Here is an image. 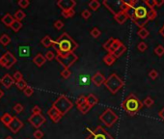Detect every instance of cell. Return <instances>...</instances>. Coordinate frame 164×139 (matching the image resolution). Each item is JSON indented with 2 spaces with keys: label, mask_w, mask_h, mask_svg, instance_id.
<instances>
[{
  "label": "cell",
  "mask_w": 164,
  "mask_h": 139,
  "mask_svg": "<svg viewBox=\"0 0 164 139\" xmlns=\"http://www.w3.org/2000/svg\"><path fill=\"white\" fill-rule=\"evenodd\" d=\"M5 139H14L12 136H8V137H6V138H5Z\"/></svg>",
  "instance_id": "cell-58"
},
{
  "label": "cell",
  "mask_w": 164,
  "mask_h": 139,
  "mask_svg": "<svg viewBox=\"0 0 164 139\" xmlns=\"http://www.w3.org/2000/svg\"><path fill=\"white\" fill-rule=\"evenodd\" d=\"M115 61H116V58L113 56V54H111V53L106 54L105 56L103 57V62L107 66H112L113 64L115 63Z\"/></svg>",
  "instance_id": "cell-24"
},
{
  "label": "cell",
  "mask_w": 164,
  "mask_h": 139,
  "mask_svg": "<svg viewBox=\"0 0 164 139\" xmlns=\"http://www.w3.org/2000/svg\"><path fill=\"white\" fill-rule=\"evenodd\" d=\"M124 2H125V1H107V0H104V1L103 2V4L110 11L113 15L115 16L116 15L115 9H117L118 13L122 12L123 6H124Z\"/></svg>",
  "instance_id": "cell-9"
},
{
  "label": "cell",
  "mask_w": 164,
  "mask_h": 139,
  "mask_svg": "<svg viewBox=\"0 0 164 139\" xmlns=\"http://www.w3.org/2000/svg\"><path fill=\"white\" fill-rule=\"evenodd\" d=\"M44 58H46V60H47V61H52L55 58V53L51 50H48L46 53V55H44Z\"/></svg>",
  "instance_id": "cell-43"
},
{
  "label": "cell",
  "mask_w": 164,
  "mask_h": 139,
  "mask_svg": "<svg viewBox=\"0 0 164 139\" xmlns=\"http://www.w3.org/2000/svg\"><path fill=\"white\" fill-rule=\"evenodd\" d=\"M16 63V58L9 51H7L3 56L0 57V66L4 67L6 69H11Z\"/></svg>",
  "instance_id": "cell-8"
},
{
  "label": "cell",
  "mask_w": 164,
  "mask_h": 139,
  "mask_svg": "<svg viewBox=\"0 0 164 139\" xmlns=\"http://www.w3.org/2000/svg\"><path fill=\"white\" fill-rule=\"evenodd\" d=\"M52 47L55 49L57 55H65L75 52V50L78 47V43L68 33L64 32L57 40L54 41Z\"/></svg>",
  "instance_id": "cell-1"
},
{
  "label": "cell",
  "mask_w": 164,
  "mask_h": 139,
  "mask_svg": "<svg viewBox=\"0 0 164 139\" xmlns=\"http://www.w3.org/2000/svg\"><path fill=\"white\" fill-rule=\"evenodd\" d=\"M86 103H87V104L89 105L90 107H94L96 104H98V103H99V99L96 97L94 94H90V95H88L87 97H86Z\"/></svg>",
  "instance_id": "cell-18"
},
{
  "label": "cell",
  "mask_w": 164,
  "mask_h": 139,
  "mask_svg": "<svg viewBox=\"0 0 164 139\" xmlns=\"http://www.w3.org/2000/svg\"><path fill=\"white\" fill-rule=\"evenodd\" d=\"M31 112H32V115H37V114H42V109L41 107L39 106V105H35L32 110H31Z\"/></svg>",
  "instance_id": "cell-50"
},
{
  "label": "cell",
  "mask_w": 164,
  "mask_h": 139,
  "mask_svg": "<svg viewBox=\"0 0 164 139\" xmlns=\"http://www.w3.org/2000/svg\"><path fill=\"white\" fill-rule=\"evenodd\" d=\"M77 108H78V110L80 111V112H81L82 114H86V113H88L89 111H90V109H91V107H90L89 105L87 104V103H84L83 104H81L80 106H78Z\"/></svg>",
  "instance_id": "cell-31"
},
{
  "label": "cell",
  "mask_w": 164,
  "mask_h": 139,
  "mask_svg": "<svg viewBox=\"0 0 164 139\" xmlns=\"http://www.w3.org/2000/svg\"><path fill=\"white\" fill-rule=\"evenodd\" d=\"M55 58L57 60V62H59L64 67V69H70L78 59L77 55L75 54V52H71L65 55H56Z\"/></svg>",
  "instance_id": "cell-6"
},
{
  "label": "cell",
  "mask_w": 164,
  "mask_h": 139,
  "mask_svg": "<svg viewBox=\"0 0 164 139\" xmlns=\"http://www.w3.org/2000/svg\"><path fill=\"white\" fill-rule=\"evenodd\" d=\"M25 16H26V14L23 12V11H22V10H19V11H16V12L15 13L14 19H15V20L21 21L22 19H24Z\"/></svg>",
  "instance_id": "cell-26"
},
{
  "label": "cell",
  "mask_w": 164,
  "mask_h": 139,
  "mask_svg": "<svg viewBox=\"0 0 164 139\" xmlns=\"http://www.w3.org/2000/svg\"><path fill=\"white\" fill-rule=\"evenodd\" d=\"M142 103H143V105H146L147 107H152V105H154V103H155V101L151 97H147Z\"/></svg>",
  "instance_id": "cell-35"
},
{
  "label": "cell",
  "mask_w": 164,
  "mask_h": 139,
  "mask_svg": "<svg viewBox=\"0 0 164 139\" xmlns=\"http://www.w3.org/2000/svg\"><path fill=\"white\" fill-rule=\"evenodd\" d=\"M72 73H71V71L69 69H64L63 71H61V76L63 77V78L65 79H68L69 77L71 76Z\"/></svg>",
  "instance_id": "cell-42"
},
{
  "label": "cell",
  "mask_w": 164,
  "mask_h": 139,
  "mask_svg": "<svg viewBox=\"0 0 164 139\" xmlns=\"http://www.w3.org/2000/svg\"><path fill=\"white\" fill-rule=\"evenodd\" d=\"M42 44L44 47H51L53 46V43H54V40H52L51 37L50 36H44L43 39H42V41H41Z\"/></svg>",
  "instance_id": "cell-22"
},
{
  "label": "cell",
  "mask_w": 164,
  "mask_h": 139,
  "mask_svg": "<svg viewBox=\"0 0 164 139\" xmlns=\"http://www.w3.org/2000/svg\"><path fill=\"white\" fill-rule=\"evenodd\" d=\"M144 4L148 9H154L155 7V0H145Z\"/></svg>",
  "instance_id": "cell-41"
},
{
  "label": "cell",
  "mask_w": 164,
  "mask_h": 139,
  "mask_svg": "<svg viewBox=\"0 0 164 139\" xmlns=\"http://www.w3.org/2000/svg\"><path fill=\"white\" fill-rule=\"evenodd\" d=\"M11 28H12V30L14 32H19L20 29H21V27H22V23H21V21H18V20H15L12 25L10 26Z\"/></svg>",
  "instance_id": "cell-30"
},
{
  "label": "cell",
  "mask_w": 164,
  "mask_h": 139,
  "mask_svg": "<svg viewBox=\"0 0 164 139\" xmlns=\"http://www.w3.org/2000/svg\"><path fill=\"white\" fill-rule=\"evenodd\" d=\"M148 11L149 9L146 6H143V5H140L138 7H135V11H134V16L133 19H147L148 18Z\"/></svg>",
  "instance_id": "cell-10"
},
{
  "label": "cell",
  "mask_w": 164,
  "mask_h": 139,
  "mask_svg": "<svg viewBox=\"0 0 164 139\" xmlns=\"http://www.w3.org/2000/svg\"><path fill=\"white\" fill-rule=\"evenodd\" d=\"M113 40H114V38H109V40H107V41L103 44V48L105 49V50L109 51V48H110V46H111V43H112Z\"/></svg>",
  "instance_id": "cell-46"
},
{
  "label": "cell",
  "mask_w": 164,
  "mask_h": 139,
  "mask_svg": "<svg viewBox=\"0 0 164 139\" xmlns=\"http://www.w3.org/2000/svg\"><path fill=\"white\" fill-rule=\"evenodd\" d=\"M53 26H54V28H56L57 30H61L62 28L64 27V22L62 21V20H56L55 22H54V24H53Z\"/></svg>",
  "instance_id": "cell-47"
},
{
  "label": "cell",
  "mask_w": 164,
  "mask_h": 139,
  "mask_svg": "<svg viewBox=\"0 0 164 139\" xmlns=\"http://www.w3.org/2000/svg\"><path fill=\"white\" fill-rule=\"evenodd\" d=\"M52 106L57 109L61 113L62 116H64L72 108L73 103H72V101L67 96L61 95L53 102Z\"/></svg>",
  "instance_id": "cell-3"
},
{
  "label": "cell",
  "mask_w": 164,
  "mask_h": 139,
  "mask_svg": "<svg viewBox=\"0 0 164 139\" xmlns=\"http://www.w3.org/2000/svg\"><path fill=\"white\" fill-rule=\"evenodd\" d=\"M84 103H86V97L85 96H79L77 99H76V101H75V104H76V106H80L81 104H83Z\"/></svg>",
  "instance_id": "cell-39"
},
{
  "label": "cell",
  "mask_w": 164,
  "mask_h": 139,
  "mask_svg": "<svg viewBox=\"0 0 164 139\" xmlns=\"http://www.w3.org/2000/svg\"><path fill=\"white\" fill-rule=\"evenodd\" d=\"M90 34H91V36H92L93 38L97 39V38H99V37L100 36L101 31L98 28V27H94V28H93L91 31H90Z\"/></svg>",
  "instance_id": "cell-33"
},
{
  "label": "cell",
  "mask_w": 164,
  "mask_h": 139,
  "mask_svg": "<svg viewBox=\"0 0 164 139\" xmlns=\"http://www.w3.org/2000/svg\"><path fill=\"white\" fill-rule=\"evenodd\" d=\"M46 58H44V56L43 54L41 53H38L35 57L33 58V62L35 63L38 67H42L44 63H46Z\"/></svg>",
  "instance_id": "cell-19"
},
{
  "label": "cell",
  "mask_w": 164,
  "mask_h": 139,
  "mask_svg": "<svg viewBox=\"0 0 164 139\" xmlns=\"http://www.w3.org/2000/svg\"><path fill=\"white\" fill-rule=\"evenodd\" d=\"M3 96H4V92L1 90V89H0V99H1V98H2Z\"/></svg>",
  "instance_id": "cell-57"
},
{
  "label": "cell",
  "mask_w": 164,
  "mask_h": 139,
  "mask_svg": "<svg viewBox=\"0 0 164 139\" xmlns=\"http://www.w3.org/2000/svg\"><path fill=\"white\" fill-rule=\"evenodd\" d=\"M155 6L160 7L164 4V0H155Z\"/></svg>",
  "instance_id": "cell-54"
},
{
  "label": "cell",
  "mask_w": 164,
  "mask_h": 139,
  "mask_svg": "<svg viewBox=\"0 0 164 139\" xmlns=\"http://www.w3.org/2000/svg\"><path fill=\"white\" fill-rule=\"evenodd\" d=\"M149 76H150V78H152V80L156 79V78H157V76H158L157 71H156V70H151V71H150V73H149Z\"/></svg>",
  "instance_id": "cell-51"
},
{
  "label": "cell",
  "mask_w": 164,
  "mask_h": 139,
  "mask_svg": "<svg viewBox=\"0 0 164 139\" xmlns=\"http://www.w3.org/2000/svg\"><path fill=\"white\" fill-rule=\"evenodd\" d=\"M126 51H127V47H126L124 43H122L121 46L119 47H118V48L116 49V50H115L114 52H113L112 54H113V56H114V57L117 59V58H119V57H121L122 55H123L124 53H125Z\"/></svg>",
  "instance_id": "cell-21"
},
{
  "label": "cell",
  "mask_w": 164,
  "mask_h": 139,
  "mask_svg": "<svg viewBox=\"0 0 164 139\" xmlns=\"http://www.w3.org/2000/svg\"><path fill=\"white\" fill-rule=\"evenodd\" d=\"M158 116H159V117L164 121V107L159 111V113H158Z\"/></svg>",
  "instance_id": "cell-55"
},
{
  "label": "cell",
  "mask_w": 164,
  "mask_h": 139,
  "mask_svg": "<svg viewBox=\"0 0 164 139\" xmlns=\"http://www.w3.org/2000/svg\"><path fill=\"white\" fill-rule=\"evenodd\" d=\"M44 131H42L41 130H35L34 131V134H33V136H34V138L35 139H42L43 137H44Z\"/></svg>",
  "instance_id": "cell-45"
},
{
  "label": "cell",
  "mask_w": 164,
  "mask_h": 139,
  "mask_svg": "<svg viewBox=\"0 0 164 139\" xmlns=\"http://www.w3.org/2000/svg\"><path fill=\"white\" fill-rule=\"evenodd\" d=\"M1 21H2V23H4L5 26L10 27L11 25H12L13 22L15 21V19L11 14H5L3 16V18L1 19Z\"/></svg>",
  "instance_id": "cell-17"
},
{
  "label": "cell",
  "mask_w": 164,
  "mask_h": 139,
  "mask_svg": "<svg viewBox=\"0 0 164 139\" xmlns=\"http://www.w3.org/2000/svg\"><path fill=\"white\" fill-rule=\"evenodd\" d=\"M10 43H11V38H10L9 35H7V34H3V35L0 36V43H1L3 47L8 46V44H9Z\"/></svg>",
  "instance_id": "cell-27"
},
{
  "label": "cell",
  "mask_w": 164,
  "mask_h": 139,
  "mask_svg": "<svg viewBox=\"0 0 164 139\" xmlns=\"http://www.w3.org/2000/svg\"><path fill=\"white\" fill-rule=\"evenodd\" d=\"M87 130L90 131V134L85 139H114L101 126H98L94 131L90 129Z\"/></svg>",
  "instance_id": "cell-7"
},
{
  "label": "cell",
  "mask_w": 164,
  "mask_h": 139,
  "mask_svg": "<svg viewBox=\"0 0 164 139\" xmlns=\"http://www.w3.org/2000/svg\"><path fill=\"white\" fill-rule=\"evenodd\" d=\"M22 127H23V123H22V122L18 117H14L12 122H11V123L9 124V126H8L9 130L12 131L13 133L19 132Z\"/></svg>",
  "instance_id": "cell-12"
},
{
  "label": "cell",
  "mask_w": 164,
  "mask_h": 139,
  "mask_svg": "<svg viewBox=\"0 0 164 139\" xmlns=\"http://www.w3.org/2000/svg\"><path fill=\"white\" fill-rule=\"evenodd\" d=\"M13 118H14V116H12L11 114H9V113H4L2 116H1V118H0V121L2 122V123L6 126V127H8L9 126V124L12 122V120H13Z\"/></svg>",
  "instance_id": "cell-23"
},
{
  "label": "cell",
  "mask_w": 164,
  "mask_h": 139,
  "mask_svg": "<svg viewBox=\"0 0 164 139\" xmlns=\"http://www.w3.org/2000/svg\"><path fill=\"white\" fill-rule=\"evenodd\" d=\"M138 3V0H131V1H128L127 4L129 5V6H131V7H134L135 8V5H136Z\"/></svg>",
  "instance_id": "cell-53"
},
{
  "label": "cell",
  "mask_w": 164,
  "mask_h": 139,
  "mask_svg": "<svg viewBox=\"0 0 164 139\" xmlns=\"http://www.w3.org/2000/svg\"><path fill=\"white\" fill-rule=\"evenodd\" d=\"M30 5V2L28 1V0H19V6L20 8H27L28 6Z\"/></svg>",
  "instance_id": "cell-48"
},
{
  "label": "cell",
  "mask_w": 164,
  "mask_h": 139,
  "mask_svg": "<svg viewBox=\"0 0 164 139\" xmlns=\"http://www.w3.org/2000/svg\"><path fill=\"white\" fill-rule=\"evenodd\" d=\"M137 48H138V50L141 51V52H144L146 51L147 49H148V44H147L145 42H141L137 44Z\"/></svg>",
  "instance_id": "cell-38"
},
{
  "label": "cell",
  "mask_w": 164,
  "mask_h": 139,
  "mask_svg": "<svg viewBox=\"0 0 164 139\" xmlns=\"http://www.w3.org/2000/svg\"><path fill=\"white\" fill-rule=\"evenodd\" d=\"M76 2L75 0H59L57 2V6L62 9V11L72 10L75 7Z\"/></svg>",
  "instance_id": "cell-13"
},
{
  "label": "cell",
  "mask_w": 164,
  "mask_h": 139,
  "mask_svg": "<svg viewBox=\"0 0 164 139\" xmlns=\"http://www.w3.org/2000/svg\"><path fill=\"white\" fill-rule=\"evenodd\" d=\"M28 139H29V138H28Z\"/></svg>",
  "instance_id": "cell-59"
},
{
  "label": "cell",
  "mask_w": 164,
  "mask_h": 139,
  "mask_svg": "<svg viewBox=\"0 0 164 139\" xmlns=\"http://www.w3.org/2000/svg\"><path fill=\"white\" fill-rule=\"evenodd\" d=\"M23 109H24L23 105L20 104V103H16L15 106H14V111H15L16 113H18V114L21 113L22 111H23Z\"/></svg>",
  "instance_id": "cell-44"
},
{
  "label": "cell",
  "mask_w": 164,
  "mask_h": 139,
  "mask_svg": "<svg viewBox=\"0 0 164 139\" xmlns=\"http://www.w3.org/2000/svg\"><path fill=\"white\" fill-rule=\"evenodd\" d=\"M28 122L36 129H39L44 122H46V118L44 117L42 114H37V115H31L28 118Z\"/></svg>",
  "instance_id": "cell-11"
},
{
  "label": "cell",
  "mask_w": 164,
  "mask_h": 139,
  "mask_svg": "<svg viewBox=\"0 0 164 139\" xmlns=\"http://www.w3.org/2000/svg\"><path fill=\"white\" fill-rule=\"evenodd\" d=\"M155 53L157 55V56H163L164 55V47L161 46V44H159V46H157L155 48Z\"/></svg>",
  "instance_id": "cell-34"
},
{
  "label": "cell",
  "mask_w": 164,
  "mask_h": 139,
  "mask_svg": "<svg viewBox=\"0 0 164 139\" xmlns=\"http://www.w3.org/2000/svg\"><path fill=\"white\" fill-rule=\"evenodd\" d=\"M159 33H160V35L164 38V25L161 27V28H160V30H159Z\"/></svg>",
  "instance_id": "cell-56"
},
{
  "label": "cell",
  "mask_w": 164,
  "mask_h": 139,
  "mask_svg": "<svg viewBox=\"0 0 164 139\" xmlns=\"http://www.w3.org/2000/svg\"><path fill=\"white\" fill-rule=\"evenodd\" d=\"M156 16H157V14H156V11L155 10V8H154V9H149V11H148V19H149V21H150V20H154V19L156 18Z\"/></svg>",
  "instance_id": "cell-36"
},
{
  "label": "cell",
  "mask_w": 164,
  "mask_h": 139,
  "mask_svg": "<svg viewBox=\"0 0 164 139\" xmlns=\"http://www.w3.org/2000/svg\"><path fill=\"white\" fill-rule=\"evenodd\" d=\"M23 93H24V95L26 97H31L33 95V93H34V90H33V88L29 85H27L26 88L23 90Z\"/></svg>",
  "instance_id": "cell-40"
},
{
  "label": "cell",
  "mask_w": 164,
  "mask_h": 139,
  "mask_svg": "<svg viewBox=\"0 0 164 139\" xmlns=\"http://www.w3.org/2000/svg\"><path fill=\"white\" fill-rule=\"evenodd\" d=\"M0 83H1V84H2L5 88L9 89V88L15 83V80H14V78H13L12 75H10L9 74H6V75H4L1 77V79H0Z\"/></svg>",
  "instance_id": "cell-15"
},
{
  "label": "cell",
  "mask_w": 164,
  "mask_h": 139,
  "mask_svg": "<svg viewBox=\"0 0 164 139\" xmlns=\"http://www.w3.org/2000/svg\"><path fill=\"white\" fill-rule=\"evenodd\" d=\"M75 9L62 11V16H63L65 19H70V18H72V16H75Z\"/></svg>",
  "instance_id": "cell-29"
},
{
  "label": "cell",
  "mask_w": 164,
  "mask_h": 139,
  "mask_svg": "<svg viewBox=\"0 0 164 139\" xmlns=\"http://www.w3.org/2000/svg\"><path fill=\"white\" fill-rule=\"evenodd\" d=\"M47 115L49 116V118L52 120V122H54V123H58V122L61 120V118L63 117V116L61 115V113L59 112V111L54 108L53 106H51L48 111H47Z\"/></svg>",
  "instance_id": "cell-14"
},
{
  "label": "cell",
  "mask_w": 164,
  "mask_h": 139,
  "mask_svg": "<svg viewBox=\"0 0 164 139\" xmlns=\"http://www.w3.org/2000/svg\"><path fill=\"white\" fill-rule=\"evenodd\" d=\"M104 85L111 94H116L125 85V82L117 74H112L108 78H106Z\"/></svg>",
  "instance_id": "cell-4"
},
{
  "label": "cell",
  "mask_w": 164,
  "mask_h": 139,
  "mask_svg": "<svg viewBox=\"0 0 164 139\" xmlns=\"http://www.w3.org/2000/svg\"><path fill=\"white\" fill-rule=\"evenodd\" d=\"M114 19L118 22L119 24H124L127 19V16L124 12H120L114 16Z\"/></svg>",
  "instance_id": "cell-20"
},
{
  "label": "cell",
  "mask_w": 164,
  "mask_h": 139,
  "mask_svg": "<svg viewBox=\"0 0 164 139\" xmlns=\"http://www.w3.org/2000/svg\"><path fill=\"white\" fill-rule=\"evenodd\" d=\"M142 107H143L142 102L137 97H135L133 94H131L122 103V108L131 116H134L135 114H137L142 109Z\"/></svg>",
  "instance_id": "cell-2"
},
{
  "label": "cell",
  "mask_w": 164,
  "mask_h": 139,
  "mask_svg": "<svg viewBox=\"0 0 164 139\" xmlns=\"http://www.w3.org/2000/svg\"><path fill=\"white\" fill-rule=\"evenodd\" d=\"M89 8L93 10V11H98L99 8L100 7V3L98 1V0H92V1H90L89 4H88Z\"/></svg>",
  "instance_id": "cell-28"
},
{
  "label": "cell",
  "mask_w": 164,
  "mask_h": 139,
  "mask_svg": "<svg viewBox=\"0 0 164 139\" xmlns=\"http://www.w3.org/2000/svg\"><path fill=\"white\" fill-rule=\"evenodd\" d=\"M122 43H122L120 40H118V39H114V40H113V42H112V43H111V46H110L108 53H111V54H112L119 47L121 46Z\"/></svg>",
  "instance_id": "cell-25"
},
{
  "label": "cell",
  "mask_w": 164,
  "mask_h": 139,
  "mask_svg": "<svg viewBox=\"0 0 164 139\" xmlns=\"http://www.w3.org/2000/svg\"><path fill=\"white\" fill-rule=\"evenodd\" d=\"M81 16L84 19H88L90 16H91V12H90L89 10H83L82 13H81Z\"/></svg>",
  "instance_id": "cell-52"
},
{
  "label": "cell",
  "mask_w": 164,
  "mask_h": 139,
  "mask_svg": "<svg viewBox=\"0 0 164 139\" xmlns=\"http://www.w3.org/2000/svg\"><path fill=\"white\" fill-rule=\"evenodd\" d=\"M118 119L119 116L111 108H106L99 115V121L107 127H111L118 121Z\"/></svg>",
  "instance_id": "cell-5"
},
{
  "label": "cell",
  "mask_w": 164,
  "mask_h": 139,
  "mask_svg": "<svg viewBox=\"0 0 164 139\" xmlns=\"http://www.w3.org/2000/svg\"><path fill=\"white\" fill-rule=\"evenodd\" d=\"M13 78H14L15 82H18V81H19L21 79H23V78H22V74L20 73V71H16V73L14 74V75H13Z\"/></svg>",
  "instance_id": "cell-49"
},
{
  "label": "cell",
  "mask_w": 164,
  "mask_h": 139,
  "mask_svg": "<svg viewBox=\"0 0 164 139\" xmlns=\"http://www.w3.org/2000/svg\"><path fill=\"white\" fill-rule=\"evenodd\" d=\"M105 80H106V78L104 77V75L101 74V73H99V71L96 73V74L94 75V76L92 77L93 83H94L96 86H98V87H99V86H101L103 84H104Z\"/></svg>",
  "instance_id": "cell-16"
},
{
  "label": "cell",
  "mask_w": 164,
  "mask_h": 139,
  "mask_svg": "<svg viewBox=\"0 0 164 139\" xmlns=\"http://www.w3.org/2000/svg\"><path fill=\"white\" fill-rule=\"evenodd\" d=\"M16 87L19 89V90H24V89L26 88V86H27V82L24 79H21V80H19L18 82H16Z\"/></svg>",
  "instance_id": "cell-37"
},
{
  "label": "cell",
  "mask_w": 164,
  "mask_h": 139,
  "mask_svg": "<svg viewBox=\"0 0 164 139\" xmlns=\"http://www.w3.org/2000/svg\"><path fill=\"white\" fill-rule=\"evenodd\" d=\"M149 34H150L149 31L147 30L145 27H144V28H140L139 31L137 32V35H138L141 39H146L147 37L149 36Z\"/></svg>",
  "instance_id": "cell-32"
}]
</instances>
